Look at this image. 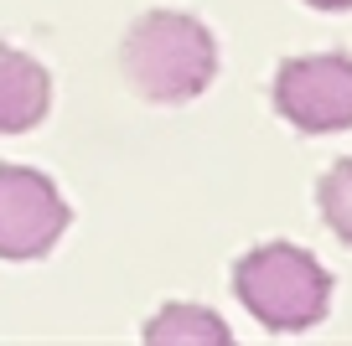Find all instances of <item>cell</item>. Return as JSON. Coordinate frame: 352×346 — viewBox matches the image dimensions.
Listing matches in <instances>:
<instances>
[{
  "mask_svg": "<svg viewBox=\"0 0 352 346\" xmlns=\"http://www.w3.org/2000/svg\"><path fill=\"white\" fill-rule=\"evenodd\" d=\"M124 73L151 104H192L218 73V42L187 11H145L124 36Z\"/></svg>",
  "mask_w": 352,
  "mask_h": 346,
  "instance_id": "1",
  "label": "cell"
},
{
  "mask_svg": "<svg viewBox=\"0 0 352 346\" xmlns=\"http://www.w3.org/2000/svg\"><path fill=\"white\" fill-rule=\"evenodd\" d=\"M233 290H239L243 310L275 336L311 331L331 310V274L296 243H264V249L243 253L233 269Z\"/></svg>",
  "mask_w": 352,
  "mask_h": 346,
  "instance_id": "2",
  "label": "cell"
},
{
  "mask_svg": "<svg viewBox=\"0 0 352 346\" xmlns=\"http://www.w3.org/2000/svg\"><path fill=\"white\" fill-rule=\"evenodd\" d=\"M275 108L300 135L352 130V57L347 52H311L290 57L275 73Z\"/></svg>",
  "mask_w": 352,
  "mask_h": 346,
  "instance_id": "3",
  "label": "cell"
},
{
  "mask_svg": "<svg viewBox=\"0 0 352 346\" xmlns=\"http://www.w3.org/2000/svg\"><path fill=\"white\" fill-rule=\"evenodd\" d=\"M67 227V202L32 165H0V259H42Z\"/></svg>",
  "mask_w": 352,
  "mask_h": 346,
  "instance_id": "4",
  "label": "cell"
},
{
  "mask_svg": "<svg viewBox=\"0 0 352 346\" xmlns=\"http://www.w3.org/2000/svg\"><path fill=\"white\" fill-rule=\"evenodd\" d=\"M52 108V78L21 47H0V135H26Z\"/></svg>",
  "mask_w": 352,
  "mask_h": 346,
  "instance_id": "5",
  "label": "cell"
},
{
  "mask_svg": "<svg viewBox=\"0 0 352 346\" xmlns=\"http://www.w3.org/2000/svg\"><path fill=\"white\" fill-rule=\"evenodd\" d=\"M140 336L151 346H228L233 341L228 325L202 305H166L161 315H151V325Z\"/></svg>",
  "mask_w": 352,
  "mask_h": 346,
  "instance_id": "6",
  "label": "cell"
},
{
  "mask_svg": "<svg viewBox=\"0 0 352 346\" xmlns=\"http://www.w3.org/2000/svg\"><path fill=\"white\" fill-rule=\"evenodd\" d=\"M316 202H321V217H327V227L337 233L342 243H352V155H347V161H337L327 176H321Z\"/></svg>",
  "mask_w": 352,
  "mask_h": 346,
  "instance_id": "7",
  "label": "cell"
},
{
  "mask_svg": "<svg viewBox=\"0 0 352 346\" xmlns=\"http://www.w3.org/2000/svg\"><path fill=\"white\" fill-rule=\"evenodd\" d=\"M306 5H316V11H352V0H306Z\"/></svg>",
  "mask_w": 352,
  "mask_h": 346,
  "instance_id": "8",
  "label": "cell"
}]
</instances>
